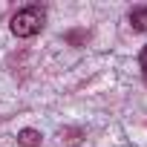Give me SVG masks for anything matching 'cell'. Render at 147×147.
I'll return each mask as SVG.
<instances>
[{"instance_id": "1", "label": "cell", "mask_w": 147, "mask_h": 147, "mask_svg": "<svg viewBox=\"0 0 147 147\" xmlns=\"http://www.w3.org/2000/svg\"><path fill=\"white\" fill-rule=\"evenodd\" d=\"M43 23H46L43 9H38V6H26V9H20V12L12 18L9 29H12V35H18V38H35V35L43 29Z\"/></svg>"}, {"instance_id": "2", "label": "cell", "mask_w": 147, "mask_h": 147, "mask_svg": "<svg viewBox=\"0 0 147 147\" xmlns=\"http://www.w3.org/2000/svg\"><path fill=\"white\" fill-rule=\"evenodd\" d=\"M40 138H43V136H40L38 130H32V127H26V130L18 133V144H20V147H40Z\"/></svg>"}, {"instance_id": "3", "label": "cell", "mask_w": 147, "mask_h": 147, "mask_svg": "<svg viewBox=\"0 0 147 147\" xmlns=\"http://www.w3.org/2000/svg\"><path fill=\"white\" fill-rule=\"evenodd\" d=\"M130 26L136 32H147V6H136L130 12Z\"/></svg>"}, {"instance_id": "4", "label": "cell", "mask_w": 147, "mask_h": 147, "mask_svg": "<svg viewBox=\"0 0 147 147\" xmlns=\"http://www.w3.org/2000/svg\"><path fill=\"white\" fill-rule=\"evenodd\" d=\"M138 66H141L144 78H147V43H144V49H141V55H138Z\"/></svg>"}]
</instances>
